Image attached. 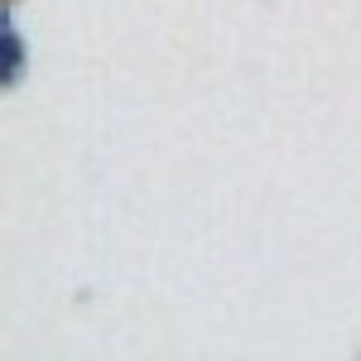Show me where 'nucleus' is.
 I'll return each instance as SVG.
<instances>
[{"label": "nucleus", "mask_w": 361, "mask_h": 361, "mask_svg": "<svg viewBox=\"0 0 361 361\" xmlns=\"http://www.w3.org/2000/svg\"><path fill=\"white\" fill-rule=\"evenodd\" d=\"M15 63H20V39L5 34V82H15Z\"/></svg>", "instance_id": "1"}]
</instances>
